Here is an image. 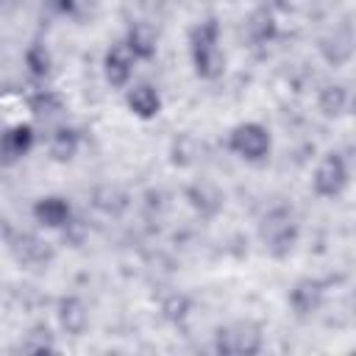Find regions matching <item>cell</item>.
<instances>
[{"label":"cell","mask_w":356,"mask_h":356,"mask_svg":"<svg viewBox=\"0 0 356 356\" xmlns=\"http://www.w3.org/2000/svg\"><path fill=\"white\" fill-rule=\"evenodd\" d=\"M267 145H270L267 134H264L261 128H256V125L239 128V131L234 134V147L242 153V159H259V156L267 150Z\"/></svg>","instance_id":"obj_1"},{"label":"cell","mask_w":356,"mask_h":356,"mask_svg":"<svg viewBox=\"0 0 356 356\" xmlns=\"http://www.w3.org/2000/svg\"><path fill=\"white\" fill-rule=\"evenodd\" d=\"M342 186H345V164L334 156V159H328L320 167V172H317V189L325 192V195H337Z\"/></svg>","instance_id":"obj_2"},{"label":"cell","mask_w":356,"mask_h":356,"mask_svg":"<svg viewBox=\"0 0 356 356\" xmlns=\"http://www.w3.org/2000/svg\"><path fill=\"white\" fill-rule=\"evenodd\" d=\"M131 106L142 108L139 114H153V111H156V106H159V100L153 97V92H147V86H139V89H134V92H131Z\"/></svg>","instance_id":"obj_3"},{"label":"cell","mask_w":356,"mask_h":356,"mask_svg":"<svg viewBox=\"0 0 356 356\" xmlns=\"http://www.w3.org/2000/svg\"><path fill=\"white\" fill-rule=\"evenodd\" d=\"M53 203H56V197L44 200V203H42V209H47L50 214H56V211H53ZM64 214H67V209H58V217H47V225H58V222L64 220Z\"/></svg>","instance_id":"obj_4"}]
</instances>
